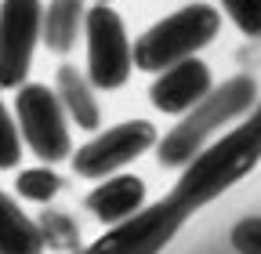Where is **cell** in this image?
<instances>
[{
    "label": "cell",
    "mask_w": 261,
    "mask_h": 254,
    "mask_svg": "<svg viewBox=\"0 0 261 254\" xmlns=\"http://www.w3.org/2000/svg\"><path fill=\"white\" fill-rule=\"evenodd\" d=\"M257 94H261V87H257V80L250 73H236L225 84L211 87L192 109L181 113V120L167 135L156 138L152 149L160 156V164L163 167H185L192 156L211 142V135H218V127L232 123L236 116H243L257 102Z\"/></svg>",
    "instance_id": "cell-2"
},
{
    "label": "cell",
    "mask_w": 261,
    "mask_h": 254,
    "mask_svg": "<svg viewBox=\"0 0 261 254\" xmlns=\"http://www.w3.org/2000/svg\"><path fill=\"white\" fill-rule=\"evenodd\" d=\"M15 189H18V196H22V200L47 204V200H55V196H58L62 178H58L51 167H29V171H22V174H18Z\"/></svg>",
    "instance_id": "cell-14"
},
{
    "label": "cell",
    "mask_w": 261,
    "mask_h": 254,
    "mask_svg": "<svg viewBox=\"0 0 261 254\" xmlns=\"http://www.w3.org/2000/svg\"><path fill=\"white\" fill-rule=\"evenodd\" d=\"M40 0H4L0 4V91L25 84L40 40Z\"/></svg>",
    "instance_id": "cell-8"
},
{
    "label": "cell",
    "mask_w": 261,
    "mask_h": 254,
    "mask_svg": "<svg viewBox=\"0 0 261 254\" xmlns=\"http://www.w3.org/2000/svg\"><path fill=\"white\" fill-rule=\"evenodd\" d=\"M55 94H58L65 116H73L76 127H84V131H98L102 127V109H98L94 87L76 66L55 69Z\"/></svg>",
    "instance_id": "cell-11"
},
{
    "label": "cell",
    "mask_w": 261,
    "mask_h": 254,
    "mask_svg": "<svg viewBox=\"0 0 261 254\" xmlns=\"http://www.w3.org/2000/svg\"><path fill=\"white\" fill-rule=\"evenodd\" d=\"M156 138L160 135L149 120H123L116 127H106L87 145L69 153L73 174H80L87 182H102V178L116 174L120 167H127L130 160H138L142 153H149L156 145Z\"/></svg>",
    "instance_id": "cell-7"
},
{
    "label": "cell",
    "mask_w": 261,
    "mask_h": 254,
    "mask_svg": "<svg viewBox=\"0 0 261 254\" xmlns=\"http://www.w3.org/2000/svg\"><path fill=\"white\" fill-rule=\"evenodd\" d=\"M94 4H113V0H94Z\"/></svg>",
    "instance_id": "cell-18"
},
{
    "label": "cell",
    "mask_w": 261,
    "mask_h": 254,
    "mask_svg": "<svg viewBox=\"0 0 261 254\" xmlns=\"http://www.w3.org/2000/svg\"><path fill=\"white\" fill-rule=\"evenodd\" d=\"M15 127L18 138L40 156L44 164H58L73 153V138L65 127V109L58 102L55 87L47 84H22L15 87Z\"/></svg>",
    "instance_id": "cell-4"
},
{
    "label": "cell",
    "mask_w": 261,
    "mask_h": 254,
    "mask_svg": "<svg viewBox=\"0 0 261 254\" xmlns=\"http://www.w3.org/2000/svg\"><path fill=\"white\" fill-rule=\"evenodd\" d=\"M0 254H44V233L0 189Z\"/></svg>",
    "instance_id": "cell-12"
},
{
    "label": "cell",
    "mask_w": 261,
    "mask_h": 254,
    "mask_svg": "<svg viewBox=\"0 0 261 254\" xmlns=\"http://www.w3.org/2000/svg\"><path fill=\"white\" fill-rule=\"evenodd\" d=\"M221 8L243 37H261V0H221Z\"/></svg>",
    "instance_id": "cell-16"
},
{
    "label": "cell",
    "mask_w": 261,
    "mask_h": 254,
    "mask_svg": "<svg viewBox=\"0 0 261 254\" xmlns=\"http://www.w3.org/2000/svg\"><path fill=\"white\" fill-rule=\"evenodd\" d=\"M228 240H232L236 254H261V214L240 218L232 233H228Z\"/></svg>",
    "instance_id": "cell-17"
},
{
    "label": "cell",
    "mask_w": 261,
    "mask_h": 254,
    "mask_svg": "<svg viewBox=\"0 0 261 254\" xmlns=\"http://www.w3.org/2000/svg\"><path fill=\"white\" fill-rule=\"evenodd\" d=\"M84 37H87V80L98 91H120L130 73H135V58H130V37L120 11L109 4H94L84 11Z\"/></svg>",
    "instance_id": "cell-5"
},
{
    "label": "cell",
    "mask_w": 261,
    "mask_h": 254,
    "mask_svg": "<svg viewBox=\"0 0 261 254\" xmlns=\"http://www.w3.org/2000/svg\"><path fill=\"white\" fill-rule=\"evenodd\" d=\"M84 0H47V8L40 11V40L55 55H69L84 26Z\"/></svg>",
    "instance_id": "cell-13"
},
{
    "label": "cell",
    "mask_w": 261,
    "mask_h": 254,
    "mask_svg": "<svg viewBox=\"0 0 261 254\" xmlns=\"http://www.w3.org/2000/svg\"><path fill=\"white\" fill-rule=\"evenodd\" d=\"M247 120L221 135L214 145H203L192 160L181 167L178 185L171 189V204H178L185 214L207 207L221 193H228L236 182H243L261 164V94L243 113Z\"/></svg>",
    "instance_id": "cell-1"
},
{
    "label": "cell",
    "mask_w": 261,
    "mask_h": 254,
    "mask_svg": "<svg viewBox=\"0 0 261 254\" xmlns=\"http://www.w3.org/2000/svg\"><path fill=\"white\" fill-rule=\"evenodd\" d=\"M185 218L189 214L178 204L160 200V204H149L130 218L116 221V225H109L94 243H87L76 254H160L181 233Z\"/></svg>",
    "instance_id": "cell-6"
},
{
    "label": "cell",
    "mask_w": 261,
    "mask_h": 254,
    "mask_svg": "<svg viewBox=\"0 0 261 254\" xmlns=\"http://www.w3.org/2000/svg\"><path fill=\"white\" fill-rule=\"evenodd\" d=\"M22 160V138H18V127L15 116L8 113L4 98H0V171H11Z\"/></svg>",
    "instance_id": "cell-15"
},
{
    "label": "cell",
    "mask_w": 261,
    "mask_h": 254,
    "mask_svg": "<svg viewBox=\"0 0 261 254\" xmlns=\"http://www.w3.org/2000/svg\"><path fill=\"white\" fill-rule=\"evenodd\" d=\"M218 33H221V15L211 4L196 0V4H185L174 15L149 26L138 40H130V58H135V69L160 73L181 58L200 55L211 40H218Z\"/></svg>",
    "instance_id": "cell-3"
},
{
    "label": "cell",
    "mask_w": 261,
    "mask_h": 254,
    "mask_svg": "<svg viewBox=\"0 0 261 254\" xmlns=\"http://www.w3.org/2000/svg\"><path fill=\"white\" fill-rule=\"evenodd\" d=\"M214 87V77H211V66L203 58H181L174 66L160 69L152 87H149V102L167 113V116H181L185 109H192L203 94Z\"/></svg>",
    "instance_id": "cell-9"
},
{
    "label": "cell",
    "mask_w": 261,
    "mask_h": 254,
    "mask_svg": "<svg viewBox=\"0 0 261 254\" xmlns=\"http://www.w3.org/2000/svg\"><path fill=\"white\" fill-rule=\"evenodd\" d=\"M87 211L102 221V225H116V221L130 218L135 211L145 207V182L138 174H109L102 178V185H94L87 193Z\"/></svg>",
    "instance_id": "cell-10"
}]
</instances>
